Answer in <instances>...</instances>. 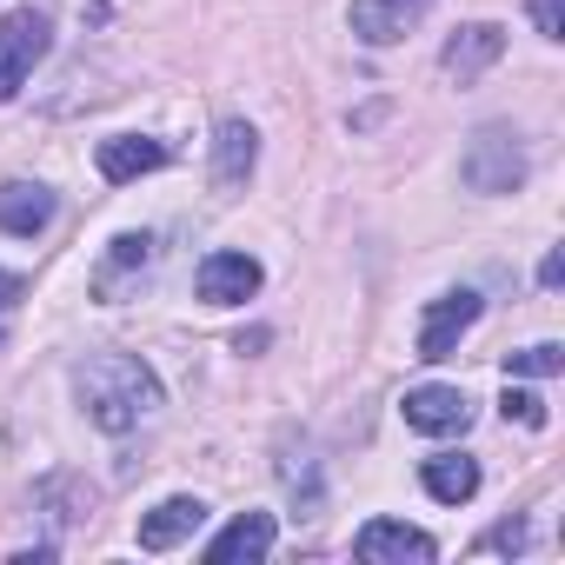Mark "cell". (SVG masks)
I'll return each instance as SVG.
<instances>
[{
  "label": "cell",
  "mask_w": 565,
  "mask_h": 565,
  "mask_svg": "<svg viewBox=\"0 0 565 565\" xmlns=\"http://www.w3.org/2000/svg\"><path fill=\"white\" fill-rule=\"evenodd\" d=\"M74 386H81V406H87V419H94L100 433H134L140 419L160 413V380H153V366L134 360V353H100V360H87V366L74 373Z\"/></svg>",
  "instance_id": "6da1fadb"
},
{
  "label": "cell",
  "mask_w": 565,
  "mask_h": 565,
  "mask_svg": "<svg viewBox=\"0 0 565 565\" xmlns=\"http://www.w3.org/2000/svg\"><path fill=\"white\" fill-rule=\"evenodd\" d=\"M459 180H466L472 193H512V186L525 180V153H519V140H512L505 127L472 134V147H466V160H459Z\"/></svg>",
  "instance_id": "7a4b0ae2"
},
{
  "label": "cell",
  "mask_w": 565,
  "mask_h": 565,
  "mask_svg": "<svg viewBox=\"0 0 565 565\" xmlns=\"http://www.w3.org/2000/svg\"><path fill=\"white\" fill-rule=\"evenodd\" d=\"M479 313H486V300L472 294V287H459V294H439V300H426V320H419V360L426 366H439V360H452L459 353V340L479 327Z\"/></svg>",
  "instance_id": "3957f363"
},
{
  "label": "cell",
  "mask_w": 565,
  "mask_h": 565,
  "mask_svg": "<svg viewBox=\"0 0 565 565\" xmlns=\"http://www.w3.org/2000/svg\"><path fill=\"white\" fill-rule=\"evenodd\" d=\"M47 14H34V8H14L8 21H0V100H14L21 94V81L34 74V61L47 54Z\"/></svg>",
  "instance_id": "277c9868"
},
{
  "label": "cell",
  "mask_w": 565,
  "mask_h": 565,
  "mask_svg": "<svg viewBox=\"0 0 565 565\" xmlns=\"http://www.w3.org/2000/svg\"><path fill=\"white\" fill-rule=\"evenodd\" d=\"M353 552L366 558V565H433L439 558V545L419 532V525H399V519H373V525H360V539H353Z\"/></svg>",
  "instance_id": "5b68a950"
},
{
  "label": "cell",
  "mask_w": 565,
  "mask_h": 565,
  "mask_svg": "<svg viewBox=\"0 0 565 565\" xmlns=\"http://www.w3.org/2000/svg\"><path fill=\"white\" fill-rule=\"evenodd\" d=\"M399 413H406V426H413V433H433V439H446V433H466V426H472V399H466L459 386H413Z\"/></svg>",
  "instance_id": "8992f818"
},
{
  "label": "cell",
  "mask_w": 565,
  "mask_h": 565,
  "mask_svg": "<svg viewBox=\"0 0 565 565\" xmlns=\"http://www.w3.org/2000/svg\"><path fill=\"white\" fill-rule=\"evenodd\" d=\"M259 294V259L253 253H206L200 259V300L206 307H239Z\"/></svg>",
  "instance_id": "52a82bcc"
},
{
  "label": "cell",
  "mask_w": 565,
  "mask_h": 565,
  "mask_svg": "<svg viewBox=\"0 0 565 565\" xmlns=\"http://www.w3.org/2000/svg\"><path fill=\"white\" fill-rule=\"evenodd\" d=\"M94 160H100V180L127 186V180H140V173H160V167L173 160V147L153 140V134H114V140H100Z\"/></svg>",
  "instance_id": "ba28073f"
},
{
  "label": "cell",
  "mask_w": 565,
  "mask_h": 565,
  "mask_svg": "<svg viewBox=\"0 0 565 565\" xmlns=\"http://www.w3.org/2000/svg\"><path fill=\"white\" fill-rule=\"evenodd\" d=\"M433 8V0H353V34L366 47H393L419 28V14Z\"/></svg>",
  "instance_id": "9c48e42d"
},
{
  "label": "cell",
  "mask_w": 565,
  "mask_h": 565,
  "mask_svg": "<svg viewBox=\"0 0 565 565\" xmlns=\"http://www.w3.org/2000/svg\"><path fill=\"white\" fill-rule=\"evenodd\" d=\"M54 213H61V200L47 186H34V180H8V186H0V233L34 239V233L54 226Z\"/></svg>",
  "instance_id": "30bf717a"
},
{
  "label": "cell",
  "mask_w": 565,
  "mask_h": 565,
  "mask_svg": "<svg viewBox=\"0 0 565 565\" xmlns=\"http://www.w3.org/2000/svg\"><path fill=\"white\" fill-rule=\"evenodd\" d=\"M499 54H505V28H492V21H472V28H459V34L446 41L439 67H446L452 81H479V74H486Z\"/></svg>",
  "instance_id": "8fae6325"
},
{
  "label": "cell",
  "mask_w": 565,
  "mask_h": 565,
  "mask_svg": "<svg viewBox=\"0 0 565 565\" xmlns=\"http://www.w3.org/2000/svg\"><path fill=\"white\" fill-rule=\"evenodd\" d=\"M200 525H206V505H200V499H186V492H180V499H160V505L140 519V552H173V545L193 539Z\"/></svg>",
  "instance_id": "7c38bea8"
},
{
  "label": "cell",
  "mask_w": 565,
  "mask_h": 565,
  "mask_svg": "<svg viewBox=\"0 0 565 565\" xmlns=\"http://www.w3.org/2000/svg\"><path fill=\"white\" fill-rule=\"evenodd\" d=\"M253 160H259V134H253L246 120H220V134H213V186H220V193L246 186Z\"/></svg>",
  "instance_id": "4fadbf2b"
},
{
  "label": "cell",
  "mask_w": 565,
  "mask_h": 565,
  "mask_svg": "<svg viewBox=\"0 0 565 565\" xmlns=\"http://www.w3.org/2000/svg\"><path fill=\"white\" fill-rule=\"evenodd\" d=\"M147 266H153V239H147V233H120V239L107 246L100 273H94V294H100V300H120L127 279H140Z\"/></svg>",
  "instance_id": "5bb4252c"
},
{
  "label": "cell",
  "mask_w": 565,
  "mask_h": 565,
  "mask_svg": "<svg viewBox=\"0 0 565 565\" xmlns=\"http://www.w3.org/2000/svg\"><path fill=\"white\" fill-rule=\"evenodd\" d=\"M273 539H279L273 512H239V519L206 545V558H266V552H273Z\"/></svg>",
  "instance_id": "9a60e30c"
},
{
  "label": "cell",
  "mask_w": 565,
  "mask_h": 565,
  "mask_svg": "<svg viewBox=\"0 0 565 565\" xmlns=\"http://www.w3.org/2000/svg\"><path fill=\"white\" fill-rule=\"evenodd\" d=\"M426 492L439 499V505H466L472 492H479V459H466V452H439V459H426Z\"/></svg>",
  "instance_id": "2e32d148"
},
{
  "label": "cell",
  "mask_w": 565,
  "mask_h": 565,
  "mask_svg": "<svg viewBox=\"0 0 565 565\" xmlns=\"http://www.w3.org/2000/svg\"><path fill=\"white\" fill-rule=\"evenodd\" d=\"M565 366V353L552 347V340H539V347H519V353H505V373L512 380H552Z\"/></svg>",
  "instance_id": "e0dca14e"
},
{
  "label": "cell",
  "mask_w": 565,
  "mask_h": 565,
  "mask_svg": "<svg viewBox=\"0 0 565 565\" xmlns=\"http://www.w3.org/2000/svg\"><path fill=\"white\" fill-rule=\"evenodd\" d=\"M499 413H505V419H519L525 433H545V419H552V413H545V399H539V393H525V386H505Z\"/></svg>",
  "instance_id": "ac0fdd59"
},
{
  "label": "cell",
  "mask_w": 565,
  "mask_h": 565,
  "mask_svg": "<svg viewBox=\"0 0 565 565\" xmlns=\"http://www.w3.org/2000/svg\"><path fill=\"white\" fill-rule=\"evenodd\" d=\"M525 545V525L519 519H505V525H492L486 539H479V552H519Z\"/></svg>",
  "instance_id": "d6986e66"
},
{
  "label": "cell",
  "mask_w": 565,
  "mask_h": 565,
  "mask_svg": "<svg viewBox=\"0 0 565 565\" xmlns=\"http://www.w3.org/2000/svg\"><path fill=\"white\" fill-rule=\"evenodd\" d=\"M532 21H539V34H545V41H558V34H565V21H558V0H532Z\"/></svg>",
  "instance_id": "ffe728a7"
},
{
  "label": "cell",
  "mask_w": 565,
  "mask_h": 565,
  "mask_svg": "<svg viewBox=\"0 0 565 565\" xmlns=\"http://www.w3.org/2000/svg\"><path fill=\"white\" fill-rule=\"evenodd\" d=\"M558 279H565V259L545 253V259H539V287H558Z\"/></svg>",
  "instance_id": "44dd1931"
},
{
  "label": "cell",
  "mask_w": 565,
  "mask_h": 565,
  "mask_svg": "<svg viewBox=\"0 0 565 565\" xmlns=\"http://www.w3.org/2000/svg\"><path fill=\"white\" fill-rule=\"evenodd\" d=\"M14 300H21V279H14V273H8V266H0V313H8V307H14Z\"/></svg>",
  "instance_id": "7402d4cb"
}]
</instances>
